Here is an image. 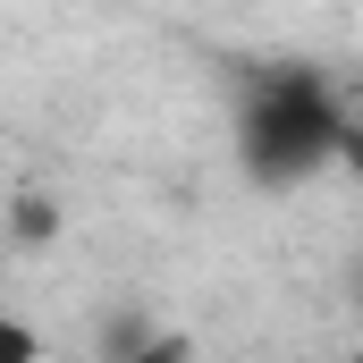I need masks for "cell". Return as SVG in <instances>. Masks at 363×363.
<instances>
[{
    "mask_svg": "<svg viewBox=\"0 0 363 363\" xmlns=\"http://www.w3.org/2000/svg\"><path fill=\"white\" fill-rule=\"evenodd\" d=\"M228 144H237V178L254 194H296L355 144V127L321 68L254 60L237 68V93H228Z\"/></svg>",
    "mask_w": 363,
    "mask_h": 363,
    "instance_id": "6da1fadb",
    "label": "cell"
},
{
    "mask_svg": "<svg viewBox=\"0 0 363 363\" xmlns=\"http://www.w3.org/2000/svg\"><path fill=\"white\" fill-rule=\"evenodd\" d=\"M9 237H17V245H51V237H60V203H51V194H17V203H9Z\"/></svg>",
    "mask_w": 363,
    "mask_h": 363,
    "instance_id": "7a4b0ae2",
    "label": "cell"
},
{
    "mask_svg": "<svg viewBox=\"0 0 363 363\" xmlns=\"http://www.w3.org/2000/svg\"><path fill=\"white\" fill-rule=\"evenodd\" d=\"M110 363H194V338L186 330H144L135 347H118Z\"/></svg>",
    "mask_w": 363,
    "mask_h": 363,
    "instance_id": "3957f363",
    "label": "cell"
},
{
    "mask_svg": "<svg viewBox=\"0 0 363 363\" xmlns=\"http://www.w3.org/2000/svg\"><path fill=\"white\" fill-rule=\"evenodd\" d=\"M0 363H43V330L17 321V313H0Z\"/></svg>",
    "mask_w": 363,
    "mask_h": 363,
    "instance_id": "277c9868",
    "label": "cell"
}]
</instances>
